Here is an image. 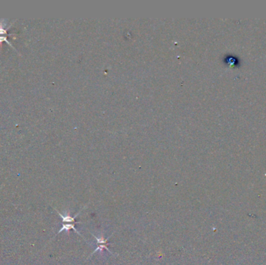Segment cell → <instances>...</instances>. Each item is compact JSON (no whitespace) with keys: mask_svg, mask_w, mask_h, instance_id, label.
<instances>
[{"mask_svg":"<svg viewBox=\"0 0 266 265\" xmlns=\"http://www.w3.org/2000/svg\"><path fill=\"white\" fill-rule=\"evenodd\" d=\"M56 211L58 212V214L59 215V216L62 218L63 222H75V218L77 217L78 215H79V214L80 213V212L78 213L77 215H75L74 217H72V216H70V215H62V214H61V213L59 212L58 210H56Z\"/></svg>","mask_w":266,"mask_h":265,"instance_id":"cell-1","label":"cell"},{"mask_svg":"<svg viewBox=\"0 0 266 265\" xmlns=\"http://www.w3.org/2000/svg\"><path fill=\"white\" fill-rule=\"evenodd\" d=\"M75 230V232H77L79 235H80V232H79V231H78V230L75 228V225H74V224H63L62 226V228H61V230H59V232H58V234H59L60 232H62V231H64V230H65V231H69V230Z\"/></svg>","mask_w":266,"mask_h":265,"instance_id":"cell-2","label":"cell"},{"mask_svg":"<svg viewBox=\"0 0 266 265\" xmlns=\"http://www.w3.org/2000/svg\"><path fill=\"white\" fill-rule=\"evenodd\" d=\"M104 249H105V250H107V251H108V252H110L111 253V251H110L109 249H108V247H107V245H106V244H100V245H98V246H97V248L95 249V251H93V252L92 253H91V256H92V255L93 254V253H96V252H97V251H101V252H102Z\"/></svg>","mask_w":266,"mask_h":265,"instance_id":"cell-3","label":"cell"},{"mask_svg":"<svg viewBox=\"0 0 266 265\" xmlns=\"http://www.w3.org/2000/svg\"><path fill=\"white\" fill-rule=\"evenodd\" d=\"M96 239V242L97 244H106L107 245L108 242H107V239H104L103 236H101V238H98V237H96L95 236H93Z\"/></svg>","mask_w":266,"mask_h":265,"instance_id":"cell-4","label":"cell"},{"mask_svg":"<svg viewBox=\"0 0 266 265\" xmlns=\"http://www.w3.org/2000/svg\"><path fill=\"white\" fill-rule=\"evenodd\" d=\"M3 41H6L7 43V44H8L9 45V46H11V47H12V48H13V45H12V44H11L10 43H9V41L7 40V37H0V43H2V42H3ZM14 49H15V48H14ZM15 50H16V49H15Z\"/></svg>","mask_w":266,"mask_h":265,"instance_id":"cell-5","label":"cell"},{"mask_svg":"<svg viewBox=\"0 0 266 265\" xmlns=\"http://www.w3.org/2000/svg\"><path fill=\"white\" fill-rule=\"evenodd\" d=\"M2 25H1V24H0V34H7V30H8L9 28V27H7V29H4V28H2Z\"/></svg>","mask_w":266,"mask_h":265,"instance_id":"cell-6","label":"cell"}]
</instances>
